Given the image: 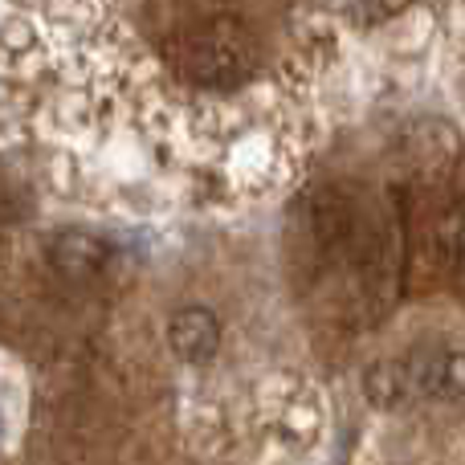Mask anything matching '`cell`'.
Segmentation results:
<instances>
[{
	"label": "cell",
	"instance_id": "obj_1",
	"mask_svg": "<svg viewBox=\"0 0 465 465\" xmlns=\"http://www.w3.org/2000/svg\"><path fill=\"white\" fill-rule=\"evenodd\" d=\"M253 65L249 41L237 29H204L188 37L184 45V70L193 74L201 86H237Z\"/></svg>",
	"mask_w": 465,
	"mask_h": 465
},
{
	"label": "cell",
	"instance_id": "obj_2",
	"mask_svg": "<svg viewBox=\"0 0 465 465\" xmlns=\"http://www.w3.org/2000/svg\"><path fill=\"white\" fill-rule=\"evenodd\" d=\"M168 343L184 363H209L221 347V322L204 306H184L168 322Z\"/></svg>",
	"mask_w": 465,
	"mask_h": 465
},
{
	"label": "cell",
	"instance_id": "obj_3",
	"mask_svg": "<svg viewBox=\"0 0 465 465\" xmlns=\"http://www.w3.org/2000/svg\"><path fill=\"white\" fill-rule=\"evenodd\" d=\"M49 257H54L57 270L74 282L98 278V273L111 265V241H103L98 232H86V229H70V232H57L54 237Z\"/></svg>",
	"mask_w": 465,
	"mask_h": 465
}]
</instances>
